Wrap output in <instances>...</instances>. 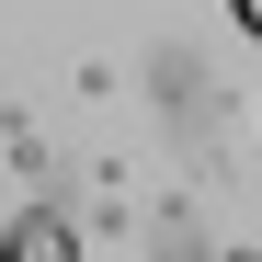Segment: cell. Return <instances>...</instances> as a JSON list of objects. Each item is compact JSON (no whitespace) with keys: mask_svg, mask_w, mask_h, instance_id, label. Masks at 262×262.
I'll use <instances>...</instances> for the list:
<instances>
[{"mask_svg":"<svg viewBox=\"0 0 262 262\" xmlns=\"http://www.w3.org/2000/svg\"><path fill=\"white\" fill-rule=\"evenodd\" d=\"M0 262H80V216L69 205H23L0 228Z\"/></svg>","mask_w":262,"mask_h":262,"instance_id":"6da1fadb","label":"cell"},{"mask_svg":"<svg viewBox=\"0 0 262 262\" xmlns=\"http://www.w3.org/2000/svg\"><path fill=\"white\" fill-rule=\"evenodd\" d=\"M228 23H239V34H251V46H262V0H228Z\"/></svg>","mask_w":262,"mask_h":262,"instance_id":"7a4b0ae2","label":"cell"}]
</instances>
